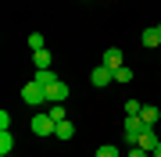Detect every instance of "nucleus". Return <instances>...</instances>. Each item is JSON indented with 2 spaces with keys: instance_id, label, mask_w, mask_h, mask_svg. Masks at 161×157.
I'll return each mask as SVG.
<instances>
[{
  "instance_id": "obj_1",
  "label": "nucleus",
  "mask_w": 161,
  "mask_h": 157,
  "mask_svg": "<svg viewBox=\"0 0 161 157\" xmlns=\"http://www.w3.org/2000/svg\"><path fill=\"white\" fill-rule=\"evenodd\" d=\"M22 100H25L29 107H43V104H50V100H47V86H40L36 79H29V82L22 86Z\"/></svg>"
},
{
  "instance_id": "obj_2",
  "label": "nucleus",
  "mask_w": 161,
  "mask_h": 157,
  "mask_svg": "<svg viewBox=\"0 0 161 157\" xmlns=\"http://www.w3.org/2000/svg\"><path fill=\"white\" fill-rule=\"evenodd\" d=\"M147 128V122L140 114H125V125H122V136H125V143H132L136 146V139H140V132Z\"/></svg>"
},
{
  "instance_id": "obj_3",
  "label": "nucleus",
  "mask_w": 161,
  "mask_h": 157,
  "mask_svg": "<svg viewBox=\"0 0 161 157\" xmlns=\"http://www.w3.org/2000/svg\"><path fill=\"white\" fill-rule=\"evenodd\" d=\"M32 132L36 136H54V132H58V122H54L47 111H43V114H32Z\"/></svg>"
},
{
  "instance_id": "obj_4",
  "label": "nucleus",
  "mask_w": 161,
  "mask_h": 157,
  "mask_svg": "<svg viewBox=\"0 0 161 157\" xmlns=\"http://www.w3.org/2000/svg\"><path fill=\"white\" fill-rule=\"evenodd\" d=\"M108 82H115V71H111L108 64H97V68L90 71V86L100 89V86H108Z\"/></svg>"
},
{
  "instance_id": "obj_5",
  "label": "nucleus",
  "mask_w": 161,
  "mask_h": 157,
  "mask_svg": "<svg viewBox=\"0 0 161 157\" xmlns=\"http://www.w3.org/2000/svg\"><path fill=\"white\" fill-rule=\"evenodd\" d=\"M47 100H50V104H64V100H68V82H50V86H47Z\"/></svg>"
},
{
  "instance_id": "obj_6",
  "label": "nucleus",
  "mask_w": 161,
  "mask_h": 157,
  "mask_svg": "<svg viewBox=\"0 0 161 157\" xmlns=\"http://www.w3.org/2000/svg\"><path fill=\"white\" fill-rule=\"evenodd\" d=\"M136 146H143L147 154H154L158 146H161V139H158V136H154V125H147L143 132H140V139H136Z\"/></svg>"
},
{
  "instance_id": "obj_7",
  "label": "nucleus",
  "mask_w": 161,
  "mask_h": 157,
  "mask_svg": "<svg viewBox=\"0 0 161 157\" xmlns=\"http://www.w3.org/2000/svg\"><path fill=\"white\" fill-rule=\"evenodd\" d=\"M140 43H143L147 50H158V47H161V32H158V25H150V29H143V36H140Z\"/></svg>"
},
{
  "instance_id": "obj_8",
  "label": "nucleus",
  "mask_w": 161,
  "mask_h": 157,
  "mask_svg": "<svg viewBox=\"0 0 161 157\" xmlns=\"http://www.w3.org/2000/svg\"><path fill=\"white\" fill-rule=\"evenodd\" d=\"M100 64H108L111 71H118V68H122V50H115V47L104 50V61H100Z\"/></svg>"
},
{
  "instance_id": "obj_9",
  "label": "nucleus",
  "mask_w": 161,
  "mask_h": 157,
  "mask_svg": "<svg viewBox=\"0 0 161 157\" xmlns=\"http://www.w3.org/2000/svg\"><path fill=\"white\" fill-rule=\"evenodd\" d=\"M32 64H36V68H50V64H54L50 50H32Z\"/></svg>"
},
{
  "instance_id": "obj_10",
  "label": "nucleus",
  "mask_w": 161,
  "mask_h": 157,
  "mask_svg": "<svg viewBox=\"0 0 161 157\" xmlns=\"http://www.w3.org/2000/svg\"><path fill=\"white\" fill-rule=\"evenodd\" d=\"M54 136H58V139H72V136H75V125L64 118V122H58V132H54Z\"/></svg>"
},
{
  "instance_id": "obj_11",
  "label": "nucleus",
  "mask_w": 161,
  "mask_h": 157,
  "mask_svg": "<svg viewBox=\"0 0 161 157\" xmlns=\"http://www.w3.org/2000/svg\"><path fill=\"white\" fill-rule=\"evenodd\" d=\"M36 82H40V86H50V82H58V75H54L50 68H36Z\"/></svg>"
},
{
  "instance_id": "obj_12",
  "label": "nucleus",
  "mask_w": 161,
  "mask_h": 157,
  "mask_svg": "<svg viewBox=\"0 0 161 157\" xmlns=\"http://www.w3.org/2000/svg\"><path fill=\"white\" fill-rule=\"evenodd\" d=\"M11 146H14V136H11V128H7V132H0V154H11Z\"/></svg>"
},
{
  "instance_id": "obj_13",
  "label": "nucleus",
  "mask_w": 161,
  "mask_h": 157,
  "mask_svg": "<svg viewBox=\"0 0 161 157\" xmlns=\"http://www.w3.org/2000/svg\"><path fill=\"white\" fill-rule=\"evenodd\" d=\"M140 118H143L147 125H158V118H161V111H158V107H143V111H140Z\"/></svg>"
},
{
  "instance_id": "obj_14",
  "label": "nucleus",
  "mask_w": 161,
  "mask_h": 157,
  "mask_svg": "<svg viewBox=\"0 0 161 157\" xmlns=\"http://www.w3.org/2000/svg\"><path fill=\"white\" fill-rule=\"evenodd\" d=\"M115 82H132V68L129 64H122V68L115 71Z\"/></svg>"
},
{
  "instance_id": "obj_15",
  "label": "nucleus",
  "mask_w": 161,
  "mask_h": 157,
  "mask_svg": "<svg viewBox=\"0 0 161 157\" xmlns=\"http://www.w3.org/2000/svg\"><path fill=\"white\" fill-rule=\"evenodd\" d=\"M97 157H118V146L115 143H104L100 150H97Z\"/></svg>"
},
{
  "instance_id": "obj_16",
  "label": "nucleus",
  "mask_w": 161,
  "mask_h": 157,
  "mask_svg": "<svg viewBox=\"0 0 161 157\" xmlns=\"http://www.w3.org/2000/svg\"><path fill=\"white\" fill-rule=\"evenodd\" d=\"M47 114H50V118H54V122H64V107H61V104H54L50 111H47Z\"/></svg>"
},
{
  "instance_id": "obj_17",
  "label": "nucleus",
  "mask_w": 161,
  "mask_h": 157,
  "mask_svg": "<svg viewBox=\"0 0 161 157\" xmlns=\"http://www.w3.org/2000/svg\"><path fill=\"white\" fill-rule=\"evenodd\" d=\"M140 111H143L140 100H125V114H140Z\"/></svg>"
},
{
  "instance_id": "obj_18",
  "label": "nucleus",
  "mask_w": 161,
  "mask_h": 157,
  "mask_svg": "<svg viewBox=\"0 0 161 157\" xmlns=\"http://www.w3.org/2000/svg\"><path fill=\"white\" fill-rule=\"evenodd\" d=\"M29 50H43V36H40V32L29 36Z\"/></svg>"
},
{
  "instance_id": "obj_19",
  "label": "nucleus",
  "mask_w": 161,
  "mask_h": 157,
  "mask_svg": "<svg viewBox=\"0 0 161 157\" xmlns=\"http://www.w3.org/2000/svg\"><path fill=\"white\" fill-rule=\"evenodd\" d=\"M7 128H11V114H7V111H0V132H7Z\"/></svg>"
},
{
  "instance_id": "obj_20",
  "label": "nucleus",
  "mask_w": 161,
  "mask_h": 157,
  "mask_svg": "<svg viewBox=\"0 0 161 157\" xmlns=\"http://www.w3.org/2000/svg\"><path fill=\"white\" fill-rule=\"evenodd\" d=\"M125 157H150V154H147V150H143V146H132V150H129V154H125Z\"/></svg>"
},
{
  "instance_id": "obj_21",
  "label": "nucleus",
  "mask_w": 161,
  "mask_h": 157,
  "mask_svg": "<svg viewBox=\"0 0 161 157\" xmlns=\"http://www.w3.org/2000/svg\"><path fill=\"white\" fill-rule=\"evenodd\" d=\"M150 157H161V146H158V150H154V154H150Z\"/></svg>"
},
{
  "instance_id": "obj_22",
  "label": "nucleus",
  "mask_w": 161,
  "mask_h": 157,
  "mask_svg": "<svg viewBox=\"0 0 161 157\" xmlns=\"http://www.w3.org/2000/svg\"><path fill=\"white\" fill-rule=\"evenodd\" d=\"M158 32H161V22H158Z\"/></svg>"
}]
</instances>
